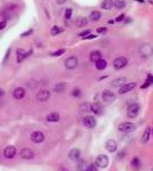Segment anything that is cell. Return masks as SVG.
<instances>
[{
  "label": "cell",
  "mask_w": 153,
  "mask_h": 171,
  "mask_svg": "<svg viewBox=\"0 0 153 171\" xmlns=\"http://www.w3.org/2000/svg\"><path fill=\"white\" fill-rule=\"evenodd\" d=\"M78 161V163H77V170H79V171H84V169L86 168V161L85 160H77Z\"/></svg>",
  "instance_id": "cell-31"
},
{
  "label": "cell",
  "mask_w": 153,
  "mask_h": 171,
  "mask_svg": "<svg viewBox=\"0 0 153 171\" xmlns=\"http://www.w3.org/2000/svg\"><path fill=\"white\" fill-rule=\"evenodd\" d=\"M87 23H88V20H87L86 17H78L77 21H75V24H77V26H79V28L86 26Z\"/></svg>",
  "instance_id": "cell-26"
},
{
  "label": "cell",
  "mask_w": 153,
  "mask_h": 171,
  "mask_svg": "<svg viewBox=\"0 0 153 171\" xmlns=\"http://www.w3.org/2000/svg\"><path fill=\"white\" fill-rule=\"evenodd\" d=\"M25 89L23 88V87H17V88H15V90L13 91V97L15 98V99H17V100H20V99H22L24 96H25Z\"/></svg>",
  "instance_id": "cell-14"
},
{
  "label": "cell",
  "mask_w": 153,
  "mask_h": 171,
  "mask_svg": "<svg viewBox=\"0 0 153 171\" xmlns=\"http://www.w3.org/2000/svg\"><path fill=\"white\" fill-rule=\"evenodd\" d=\"M45 134L41 132V131H34L31 134V140L34 142V144H40L45 140Z\"/></svg>",
  "instance_id": "cell-10"
},
{
  "label": "cell",
  "mask_w": 153,
  "mask_h": 171,
  "mask_svg": "<svg viewBox=\"0 0 153 171\" xmlns=\"http://www.w3.org/2000/svg\"><path fill=\"white\" fill-rule=\"evenodd\" d=\"M97 32H98V33H105V32H106V28H99V29H97Z\"/></svg>",
  "instance_id": "cell-42"
},
{
  "label": "cell",
  "mask_w": 153,
  "mask_h": 171,
  "mask_svg": "<svg viewBox=\"0 0 153 171\" xmlns=\"http://www.w3.org/2000/svg\"><path fill=\"white\" fill-rule=\"evenodd\" d=\"M32 32H33V30H32V29H31V30H29V31H25V32H23V33L21 34V38H24V37H27V35H30Z\"/></svg>",
  "instance_id": "cell-37"
},
{
  "label": "cell",
  "mask_w": 153,
  "mask_h": 171,
  "mask_svg": "<svg viewBox=\"0 0 153 171\" xmlns=\"http://www.w3.org/2000/svg\"><path fill=\"white\" fill-rule=\"evenodd\" d=\"M72 95H73L74 97H80V96H81V91H80V89H73Z\"/></svg>",
  "instance_id": "cell-36"
},
{
  "label": "cell",
  "mask_w": 153,
  "mask_h": 171,
  "mask_svg": "<svg viewBox=\"0 0 153 171\" xmlns=\"http://www.w3.org/2000/svg\"><path fill=\"white\" fill-rule=\"evenodd\" d=\"M30 54H32V50H31L30 53H27V52L23 50V49H17V50H16V55H17L16 60H17V63H21L23 59H25L27 57L30 56Z\"/></svg>",
  "instance_id": "cell-16"
},
{
  "label": "cell",
  "mask_w": 153,
  "mask_h": 171,
  "mask_svg": "<svg viewBox=\"0 0 153 171\" xmlns=\"http://www.w3.org/2000/svg\"><path fill=\"white\" fill-rule=\"evenodd\" d=\"M92 112L95 113V115H102L103 113V107L99 103H95L92 105Z\"/></svg>",
  "instance_id": "cell-21"
},
{
  "label": "cell",
  "mask_w": 153,
  "mask_h": 171,
  "mask_svg": "<svg viewBox=\"0 0 153 171\" xmlns=\"http://www.w3.org/2000/svg\"><path fill=\"white\" fill-rule=\"evenodd\" d=\"M60 119H61V116H60V114L57 113V112H53V113H49L47 116H46V120L48 121V122H58L60 121Z\"/></svg>",
  "instance_id": "cell-19"
},
{
  "label": "cell",
  "mask_w": 153,
  "mask_h": 171,
  "mask_svg": "<svg viewBox=\"0 0 153 171\" xmlns=\"http://www.w3.org/2000/svg\"><path fill=\"white\" fill-rule=\"evenodd\" d=\"M135 87H136V83H135V82H128V83H124V85H122L120 88H119V94H120V95L127 94V92L131 91Z\"/></svg>",
  "instance_id": "cell-13"
},
{
  "label": "cell",
  "mask_w": 153,
  "mask_h": 171,
  "mask_svg": "<svg viewBox=\"0 0 153 171\" xmlns=\"http://www.w3.org/2000/svg\"><path fill=\"white\" fill-rule=\"evenodd\" d=\"M113 6L117 9H123L126 7V0H114L113 1Z\"/></svg>",
  "instance_id": "cell-27"
},
{
  "label": "cell",
  "mask_w": 153,
  "mask_h": 171,
  "mask_svg": "<svg viewBox=\"0 0 153 171\" xmlns=\"http://www.w3.org/2000/svg\"><path fill=\"white\" fill-rule=\"evenodd\" d=\"M101 7H102L103 9H105V10L112 9V7H113V0H104V1L102 2Z\"/></svg>",
  "instance_id": "cell-24"
},
{
  "label": "cell",
  "mask_w": 153,
  "mask_h": 171,
  "mask_svg": "<svg viewBox=\"0 0 153 171\" xmlns=\"http://www.w3.org/2000/svg\"><path fill=\"white\" fill-rule=\"evenodd\" d=\"M116 98H117L116 94H113V92L110 91V90H104V91L102 92V99H103V102L106 103V104H110V103L114 102Z\"/></svg>",
  "instance_id": "cell-5"
},
{
  "label": "cell",
  "mask_w": 153,
  "mask_h": 171,
  "mask_svg": "<svg viewBox=\"0 0 153 171\" xmlns=\"http://www.w3.org/2000/svg\"><path fill=\"white\" fill-rule=\"evenodd\" d=\"M84 124H85L87 128L92 129V128H95V126L97 124V121H96V119H95L94 116L88 115V116H85V117H84Z\"/></svg>",
  "instance_id": "cell-12"
},
{
  "label": "cell",
  "mask_w": 153,
  "mask_h": 171,
  "mask_svg": "<svg viewBox=\"0 0 153 171\" xmlns=\"http://www.w3.org/2000/svg\"><path fill=\"white\" fill-rule=\"evenodd\" d=\"M89 33H90V30H86V31H84V32H81V33H80V34H79V35H80V37H82V38H84V37H85V35H86V37H87V35H88V34H89Z\"/></svg>",
  "instance_id": "cell-38"
},
{
  "label": "cell",
  "mask_w": 153,
  "mask_h": 171,
  "mask_svg": "<svg viewBox=\"0 0 153 171\" xmlns=\"http://www.w3.org/2000/svg\"><path fill=\"white\" fill-rule=\"evenodd\" d=\"M150 171H153V169H152V170H150Z\"/></svg>",
  "instance_id": "cell-47"
},
{
  "label": "cell",
  "mask_w": 153,
  "mask_h": 171,
  "mask_svg": "<svg viewBox=\"0 0 153 171\" xmlns=\"http://www.w3.org/2000/svg\"><path fill=\"white\" fill-rule=\"evenodd\" d=\"M150 135H151V128L150 127H146L145 128V131H144V134H143V136L141 138V142H143V144H146V142H149V139H150Z\"/></svg>",
  "instance_id": "cell-22"
},
{
  "label": "cell",
  "mask_w": 153,
  "mask_h": 171,
  "mask_svg": "<svg viewBox=\"0 0 153 171\" xmlns=\"http://www.w3.org/2000/svg\"><path fill=\"white\" fill-rule=\"evenodd\" d=\"M20 156L21 159L23 160H31L34 157V152L31 149V148H28V147H24L20 151Z\"/></svg>",
  "instance_id": "cell-8"
},
{
  "label": "cell",
  "mask_w": 153,
  "mask_h": 171,
  "mask_svg": "<svg viewBox=\"0 0 153 171\" xmlns=\"http://www.w3.org/2000/svg\"><path fill=\"white\" fill-rule=\"evenodd\" d=\"M65 87H66V85L64 82H58V83H56V85L54 86V91H56V92H63L65 90Z\"/></svg>",
  "instance_id": "cell-28"
},
{
  "label": "cell",
  "mask_w": 153,
  "mask_h": 171,
  "mask_svg": "<svg viewBox=\"0 0 153 171\" xmlns=\"http://www.w3.org/2000/svg\"><path fill=\"white\" fill-rule=\"evenodd\" d=\"M78 63H79V60H78V58L75 56H70L67 57L66 59H65V62H64V65H65V67L67 69V70H74L77 66H78Z\"/></svg>",
  "instance_id": "cell-4"
},
{
  "label": "cell",
  "mask_w": 153,
  "mask_h": 171,
  "mask_svg": "<svg viewBox=\"0 0 153 171\" xmlns=\"http://www.w3.org/2000/svg\"><path fill=\"white\" fill-rule=\"evenodd\" d=\"M57 171H70V170H67V169H65V168H60Z\"/></svg>",
  "instance_id": "cell-46"
},
{
  "label": "cell",
  "mask_w": 153,
  "mask_h": 171,
  "mask_svg": "<svg viewBox=\"0 0 153 171\" xmlns=\"http://www.w3.org/2000/svg\"><path fill=\"white\" fill-rule=\"evenodd\" d=\"M95 65H96V69L101 71V70L106 69L107 63H106V60H105V59H99V60H97V62L95 63Z\"/></svg>",
  "instance_id": "cell-25"
},
{
  "label": "cell",
  "mask_w": 153,
  "mask_h": 171,
  "mask_svg": "<svg viewBox=\"0 0 153 171\" xmlns=\"http://www.w3.org/2000/svg\"><path fill=\"white\" fill-rule=\"evenodd\" d=\"M64 31V29L61 28V26H57V25H55V26H53L52 30H50V34L52 35H57V34H60Z\"/></svg>",
  "instance_id": "cell-29"
},
{
  "label": "cell",
  "mask_w": 153,
  "mask_h": 171,
  "mask_svg": "<svg viewBox=\"0 0 153 171\" xmlns=\"http://www.w3.org/2000/svg\"><path fill=\"white\" fill-rule=\"evenodd\" d=\"M55 1H56L57 5H64L66 2V0H55Z\"/></svg>",
  "instance_id": "cell-43"
},
{
  "label": "cell",
  "mask_w": 153,
  "mask_h": 171,
  "mask_svg": "<svg viewBox=\"0 0 153 171\" xmlns=\"http://www.w3.org/2000/svg\"><path fill=\"white\" fill-rule=\"evenodd\" d=\"M123 18H124V15H120V16H118V18H117V22H121Z\"/></svg>",
  "instance_id": "cell-44"
},
{
  "label": "cell",
  "mask_w": 153,
  "mask_h": 171,
  "mask_svg": "<svg viewBox=\"0 0 153 171\" xmlns=\"http://www.w3.org/2000/svg\"><path fill=\"white\" fill-rule=\"evenodd\" d=\"M127 64H128V59L123 56L117 57V58L113 60V67H114L116 70H121Z\"/></svg>",
  "instance_id": "cell-7"
},
{
  "label": "cell",
  "mask_w": 153,
  "mask_h": 171,
  "mask_svg": "<svg viewBox=\"0 0 153 171\" xmlns=\"http://www.w3.org/2000/svg\"><path fill=\"white\" fill-rule=\"evenodd\" d=\"M65 52H66L65 49H60V50H56V52L52 53L50 55H52L53 57H58V56H61V55H63V54H64Z\"/></svg>",
  "instance_id": "cell-34"
},
{
  "label": "cell",
  "mask_w": 153,
  "mask_h": 171,
  "mask_svg": "<svg viewBox=\"0 0 153 171\" xmlns=\"http://www.w3.org/2000/svg\"><path fill=\"white\" fill-rule=\"evenodd\" d=\"M3 95H5V91H3V89H1V88H0V97H2Z\"/></svg>",
  "instance_id": "cell-45"
},
{
  "label": "cell",
  "mask_w": 153,
  "mask_h": 171,
  "mask_svg": "<svg viewBox=\"0 0 153 171\" xmlns=\"http://www.w3.org/2000/svg\"><path fill=\"white\" fill-rule=\"evenodd\" d=\"M71 16H72V9H71V8H67V9L65 10V18H66V20H70Z\"/></svg>",
  "instance_id": "cell-35"
},
{
  "label": "cell",
  "mask_w": 153,
  "mask_h": 171,
  "mask_svg": "<svg viewBox=\"0 0 153 171\" xmlns=\"http://www.w3.org/2000/svg\"><path fill=\"white\" fill-rule=\"evenodd\" d=\"M84 171H98V167L94 163V164H89V166H87L85 169H84Z\"/></svg>",
  "instance_id": "cell-33"
},
{
  "label": "cell",
  "mask_w": 153,
  "mask_h": 171,
  "mask_svg": "<svg viewBox=\"0 0 153 171\" xmlns=\"http://www.w3.org/2000/svg\"><path fill=\"white\" fill-rule=\"evenodd\" d=\"M9 55H10V48H8L7 49V53H6V56H5V58H3V63L8 59V57H9Z\"/></svg>",
  "instance_id": "cell-39"
},
{
  "label": "cell",
  "mask_w": 153,
  "mask_h": 171,
  "mask_svg": "<svg viewBox=\"0 0 153 171\" xmlns=\"http://www.w3.org/2000/svg\"><path fill=\"white\" fill-rule=\"evenodd\" d=\"M80 111L81 112H89V111H92V104L84 103L82 105H80Z\"/></svg>",
  "instance_id": "cell-30"
},
{
  "label": "cell",
  "mask_w": 153,
  "mask_h": 171,
  "mask_svg": "<svg viewBox=\"0 0 153 171\" xmlns=\"http://www.w3.org/2000/svg\"><path fill=\"white\" fill-rule=\"evenodd\" d=\"M96 38V35H94V34H88L87 37H84V39H87V40H90V39H95Z\"/></svg>",
  "instance_id": "cell-41"
},
{
  "label": "cell",
  "mask_w": 153,
  "mask_h": 171,
  "mask_svg": "<svg viewBox=\"0 0 153 171\" xmlns=\"http://www.w3.org/2000/svg\"><path fill=\"white\" fill-rule=\"evenodd\" d=\"M6 25H7V22L6 21H1L0 22V30H3L6 28Z\"/></svg>",
  "instance_id": "cell-40"
},
{
  "label": "cell",
  "mask_w": 153,
  "mask_h": 171,
  "mask_svg": "<svg viewBox=\"0 0 153 171\" xmlns=\"http://www.w3.org/2000/svg\"><path fill=\"white\" fill-rule=\"evenodd\" d=\"M101 17H102V15H101V13L97 12V10L92 12L90 15H89V20H90L92 22H98V21L101 20Z\"/></svg>",
  "instance_id": "cell-23"
},
{
  "label": "cell",
  "mask_w": 153,
  "mask_h": 171,
  "mask_svg": "<svg viewBox=\"0 0 153 171\" xmlns=\"http://www.w3.org/2000/svg\"><path fill=\"white\" fill-rule=\"evenodd\" d=\"M16 153H17V151H16V148L14 146H7L3 149V156L6 159H9V160L10 159H14L15 155H16Z\"/></svg>",
  "instance_id": "cell-11"
},
{
  "label": "cell",
  "mask_w": 153,
  "mask_h": 171,
  "mask_svg": "<svg viewBox=\"0 0 153 171\" xmlns=\"http://www.w3.org/2000/svg\"><path fill=\"white\" fill-rule=\"evenodd\" d=\"M50 98V91L47 89H41L37 92V99L39 102H47Z\"/></svg>",
  "instance_id": "cell-9"
},
{
  "label": "cell",
  "mask_w": 153,
  "mask_h": 171,
  "mask_svg": "<svg viewBox=\"0 0 153 171\" xmlns=\"http://www.w3.org/2000/svg\"><path fill=\"white\" fill-rule=\"evenodd\" d=\"M89 59L92 60V63H96L97 60L102 59V53L98 52V50H94V52L90 53V55H89Z\"/></svg>",
  "instance_id": "cell-20"
},
{
  "label": "cell",
  "mask_w": 153,
  "mask_h": 171,
  "mask_svg": "<svg viewBox=\"0 0 153 171\" xmlns=\"http://www.w3.org/2000/svg\"><path fill=\"white\" fill-rule=\"evenodd\" d=\"M139 110H141V106H139L138 104H136V103L129 105V107H128V110H127V116H128L129 119H135V117H137V115L139 114Z\"/></svg>",
  "instance_id": "cell-1"
},
{
  "label": "cell",
  "mask_w": 153,
  "mask_h": 171,
  "mask_svg": "<svg viewBox=\"0 0 153 171\" xmlns=\"http://www.w3.org/2000/svg\"><path fill=\"white\" fill-rule=\"evenodd\" d=\"M139 53L143 57H150L153 55V46L150 43H144L139 48Z\"/></svg>",
  "instance_id": "cell-2"
},
{
  "label": "cell",
  "mask_w": 153,
  "mask_h": 171,
  "mask_svg": "<svg viewBox=\"0 0 153 171\" xmlns=\"http://www.w3.org/2000/svg\"><path fill=\"white\" fill-rule=\"evenodd\" d=\"M95 164H96L98 168L104 169V168H106V167L109 166V157H107L106 155L101 154V155H98V156L96 157V160H95Z\"/></svg>",
  "instance_id": "cell-3"
},
{
  "label": "cell",
  "mask_w": 153,
  "mask_h": 171,
  "mask_svg": "<svg viewBox=\"0 0 153 171\" xmlns=\"http://www.w3.org/2000/svg\"><path fill=\"white\" fill-rule=\"evenodd\" d=\"M105 148H106L107 152L113 153V152H116L117 148H118V142H116V140H113V139H110V140H107L106 144H105Z\"/></svg>",
  "instance_id": "cell-15"
},
{
  "label": "cell",
  "mask_w": 153,
  "mask_h": 171,
  "mask_svg": "<svg viewBox=\"0 0 153 171\" xmlns=\"http://www.w3.org/2000/svg\"><path fill=\"white\" fill-rule=\"evenodd\" d=\"M127 81H128L127 78H118V79H116V80H113V81L111 82V87H113V88H120V87L122 85H124Z\"/></svg>",
  "instance_id": "cell-18"
},
{
  "label": "cell",
  "mask_w": 153,
  "mask_h": 171,
  "mask_svg": "<svg viewBox=\"0 0 153 171\" xmlns=\"http://www.w3.org/2000/svg\"><path fill=\"white\" fill-rule=\"evenodd\" d=\"M80 156H81V151H80L79 148H73V149H71L70 153H69V157H70L71 160H73V161L79 160Z\"/></svg>",
  "instance_id": "cell-17"
},
{
  "label": "cell",
  "mask_w": 153,
  "mask_h": 171,
  "mask_svg": "<svg viewBox=\"0 0 153 171\" xmlns=\"http://www.w3.org/2000/svg\"><path fill=\"white\" fill-rule=\"evenodd\" d=\"M131 167L135 168V169H138L141 167V161L138 160V157H134L131 160Z\"/></svg>",
  "instance_id": "cell-32"
},
{
  "label": "cell",
  "mask_w": 153,
  "mask_h": 171,
  "mask_svg": "<svg viewBox=\"0 0 153 171\" xmlns=\"http://www.w3.org/2000/svg\"><path fill=\"white\" fill-rule=\"evenodd\" d=\"M135 128H136V126L133 122H122L118 127L119 131H121V132H131L135 130Z\"/></svg>",
  "instance_id": "cell-6"
},
{
  "label": "cell",
  "mask_w": 153,
  "mask_h": 171,
  "mask_svg": "<svg viewBox=\"0 0 153 171\" xmlns=\"http://www.w3.org/2000/svg\"><path fill=\"white\" fill-rule=\"evenodd\" d=\"M152 131H153V128H152Z\"/></svg>",
  "instance_id": "cell-48"
}]
</instances>
